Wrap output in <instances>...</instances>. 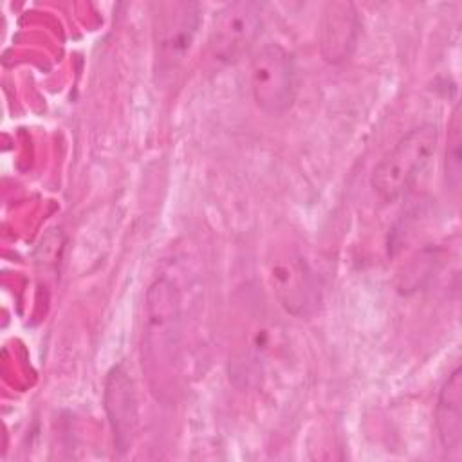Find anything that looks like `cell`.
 I'll list each match as a JSON object with an SVG mask.
<instances>
[{"label": "cell", "instance_id": "1", "mask_svg": "<svg viewBox=\"0 0 462 462\" xmlns=\"http://www.w3.org/2000/svg\"><path fill=\"white\" fill-rule=\"evenodd\" d=\"M180 339V294L177 285L162 276L146 292L143 323V370L161 399H170L177 388Z\"/></svg>", "mask_w": 462, "mask_h": 462}, {"label": "cell", "instance_id": "2", "mask_svg": "<svg viewBox=\"0 0 462 462\" xmlns=\"http://www.w3.org/2000/svg\"><path fill=\"white\" fill-rule=\"evenodd\" d=\"M437 144V125L422 123L408 130L375 164L370 177L375 195L386 204L404 197L433 159Z\"/></svg>", "mask_w": 462, "mask_h": 462}, {"label": "cell", "instance_id": "3", "mask_svg": "<svg viewBox=\"0 0 462 462\" xmlns=\"http://www.w3.org/2000/svg\"><path fill=\"white\" fill-rule=\"evenodd\" d=\"M249 87L260 110L271 116L287 112L296 97L294 60L278 43L262 45L249 61Z\"/></svg>", "mask_w": 462, "mask_h": 462}, {"label": "cell", "instance_id": "4", "mask_svg": "<svg viewBox=\"0 0 462 462\" xmlns=\"http://www.w3.org/2000/svg\"><path fill=\"white\" fill-rule=\"evenodd\" d=\"M200 22L199 4L164 2L157 5V13L153 14V45L161 70H171L188 58Z\"/></svg>", "mask_w": 462, "mask_h": 462}, {"label": "cell", "instance_id": "5", "mask_svg": "<svg viewBox=\"0 0 462 462\" xmlns=\"http://www.w3.org/2000/svg\"><path fill=\"white\" fill-rule=\"evenodd\" d=\"M263 25V7L256 2H231L213 16L209 45L215 60L235 63L256 43Z\"/></svg>", "mask_w": 462, "mask_h": 462}, {"label": "cell", "instance_id": "6", "mask_svg": "<svg viewBox=\"0 0 462 462\" xmlns=\"http://www.w3.org/2000/svg\"><path fill=\"white\" fill-rule=\"evenodd\" d=\"M269 280L283 310L296 318L314 314L321 303V285L307 260L296 251L271 262Z\"/></svg>", "mask_w": 462, "mask_h": 462}, {"label": "cell", "instance_id": "7", "mask_svg": "<svg viewBox=\"0 0 462 462\" xmlns=\"http://www.w3.org/2000/svg\"><path fill=\"white\" fill-rule=\"evenodd\" d=\"M103 399L105 411L114 433V444L117 451L125 453L134 444L139 424V411L134 381L123 365L114 366L108 372L105 379Z\"/></svg>", "mask_w": 462, "mask_h": 462}, {"label": "cell", "instance_id": "8", "mask_svg": "<svg viewBox=\"0 0 462 462\" xmlns=\"http://www.w3.org/2000/svg\"><path fill=\"white\" fill-rule=\"evenodd\" d=\"M359 18L354 4L350 2H330L325 5L319 20V51L330 63L345 61L357 40Z\"/></svg>", "mask_w": 462, "mask_h": 462}, {"label": "cell", "instance_id": "9", "mask_svg": "<svg viewBox=\"0 0 462 462\" xmlns=\"http://www.w3.org/2000/svg\"><path fill=\"white\" fill-rule=\"evenodd\" d=\"M278 328L265 319L253 321L247 327V336L242 346H236V356L233 359V374L244 383L258 381L263 368L271 361L276 350Z\"/></svg>", "mask_w": 462, "mask_h": 462}, {"label": "cell", "instance_id": "10", "mask_svg": "<svg viewBox=\"0 0 462 462\" xmlns=\"http://www.w3.org/2000/svg\"><path fill=\"white\" fill-rule=\"evenodd\" d=\"M435 426L442 449L448 455H460L462 449V370L457 366L444 381L437 404Z\"/></svg>", "mask_w": 462, "mask_h": 462}, {"label": "cell", "instance_id": "11", "mask_svg": "<svg viewBox=\"0 0 462 462\" xmlns=\"http://www.w3.org/2000/svg\"><path fill=\"white\" fill-rule=\"evenodd\" d=\"M462 121H460V105H455L449 125H448V141H446V161L444 171L448 186L457 193L460 188V144H462Z\"/></svg>", "mask_w": 462, "mask_h": 462}]
</instances>
